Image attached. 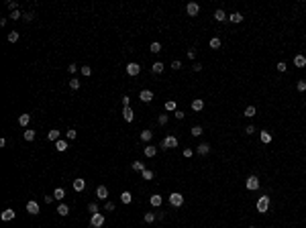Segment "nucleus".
Listing matches in <instances>:
<instances>
[{"mask_svg": "<svg viewBox=\"0 0 306 228\" xmlns=\"http://www.w3.org/2000/svg\"><path fill=\"white\" fill-rule=\"evenodd\" d=\"M170 204L174 206V208H180V206L184 204V196H182V194H178V191L170 194Z\"/></svg>", "mask_w": 306, "mask_h": 228, "instance_id": "1", "label": "nucleus"}, {"mask_svg": "<svg viewBox=\"0 0 306 228\" xmlns=\"http://www.w3.org/2000/svg\"><path fill=\"white\" fill-rule=\"evenodd\" d=\"M267 208H269V198H267V196H261V198L257 200V212L265 214Z\"/></svg>", "mask_w": 306, "mask_h": 228, "instance_id": "2", "label": "nucleus"}, {"mask_svg": "<svg viewBox=\"0 0 306 228\" xmlns=\"http://www.w3.org/2000/svg\"><path fill=\"white\" fill-rule=\"evenodd\" d=\"M102 224H104V216H102L100 212L92 214V218H90V226H92V228H100Z\"/></svg>", "mask_w": 306, "mask_h": 228, "instance_id": "3", "label": "nucleus"}, {"mask_svg": "<svg viewBox=\"0 0 306 228\" xmlns=\"http://www.w3.org/2000/svg\"><path fill=\"white\" fill-rule=\"evenodd\" d=\"M174 147H178V139L175 136H165L161 141V149H174Z\"/></svg>", "mask_w": 306, "mask_h": 228, "instance_id": "4", "label": "nucleus"}, {"mask_svg": "<svg viewBox=\"0 0 306 228\" xmlns=\"http://www.w3.org/2000/svg\"><path fill=\"white\" fill-rule=\"evenodd\" d=\"M139 71H141V65H139V63H129V65H126V73H129V75H131V78H135V75H139Z\"/></svg>", "mask_w": 306, "mask_h": 228, "instance_id": "5", "label": "nucleus"}, {"mask_svg": "<svg viewBox=\"0 0 306 228\" xmlns=\"http://www.w3.org/2000/svg\"><path fill=\"white\" fill-rule=\"evenodd\" d=\"M257 187H259V179H257V175H249V177H247V189L255 191Z\"/></svg>", "mask_w": 306, "mask_h": 228, "instance_id": "6", "label": "nucleus"}, {"mask_svg": "<svg viewBox=\"0 0 306 228\" xmlns=\"http://www.w3.org/2000/svg\"><path fill=\"white\" fill-rule=\"evenodd\" d=\"M15 216H16V214H15V210H12V208H6V210H4V212L0 214V218L4 220V222H10V220L15 218Z\"/></svg>", "mask_w": 306, "mask_h": 228, "instance_id": "7", "label": "nucleus"}, {"mask_svg": "<svg viewBox=\"0 0 306 228\" xmlns=\"http://www.w3.org/2000/svg\"><path fill=\"white\" fill-rule=\"evenodd\" d=\"M186 12H188L190 16H196V15H198V12H200V6L196 4V2H190V4L186 6Z\"/></svg>", "mask_w": 306, "mask_h": 228, "instance_id": "8", "label": "nucleus"}, {"mask_svg": "<svg viewBox=\"0 0 306 228\" xmlns=\"http://www.w3.org/2000/svg\"><path fill=\"white\" fill-rule=\"evenodd\" d=\"M139 98H141V102H151V100H153V92H151V90H141Z\"/></svg>", "mask_w": 306, "mask_h": 228, "instance_id": "9", "label": "nucleus"}, {"mask_svg": "<svg viewBox=\"0 0 306 228\" xmlns=\"http://www.w3.org/2000/svg\"><path fill=\"white\" fill-rule=\"evenodd\" d=\"M27 212H29V214H33V216H35V214H39V204L31 200L29 204H27Z\"/></svg>", "mask_w": 306, "mask_h": 228, "instance_id": "10", "label": "nucleus"}, {"mask_svg": "<svg viewBox=\"0 0 306 228\" xmlns=\"http://www.w3.org/2000/svg\"><path fill=\"white\" fill-rule=\"evenodd\" d=\"M72 185H73V189H76V191H84V187H86V181L78 177V179H73Z\"/></svg>", "mask_w": 306, "mask_h": 228, "instance_id": "11", "label": "nucleus"}, {"mask_svg": "<svg viewBox=\"0 0 306 228\" xmlns=\"http://www.w3.org/2000/svg\"><path fill=\"white\" fill-rule=\"evenodd\" d=\"M122 118H125L126 122H131L133 118H135V114H133V110H131V108H129V106H126L125 110H122Z\"/></svg>", "mask_w": 306, "mask_h": 228, "instance_id": "12", "label": "nucleus"}, {"mask_svg": "<svg viewBox=\"0 0 306 228\" xmlns=\"http://www.w3.org/2000/svg\"><path fill=\"white\" fill-rule=\"evenodd\" d=\"M96 196H98L100 200H106V198H108V189L104 187V185H100V187L96 189Z\"/></svg>", "mask_w": 306, "mask_h": 228, "instance_id": "13", "label": "nucleus"}, {"mask_svg": "<svg viewBox=\"0 0 306 228\" xmlns=\"http://www.w3.org/2000/svg\"><path fill=\"white\" fill-rule=\"evenodd\" d=\"M294 65H296V67H304L306 65V57L304 55H296V57H294Z\"/></svg>", "mask_w": 306, "mask_h": 228, "instance_id": "14", "label": "nucleus"}, {"mask_svg": "<svg viewBox=\"0 0 306 228\" xmlns=\"http://www.w3.org/2000/svg\"><path fill=\"white\" fill-rule=\"evenodd\" d=\"M29 122H31V114H20L19 116V124L20 126H27Z\"/></svg>", "mask_w": 306, "mask_h": 228, "instance_id": "15", "label": "nucleus"}, {"mask_svg": "<svg viewBox=\"0 0 306 228\" xmlns=\"http://www.w3.org/2000/svg\"><path fill=\"white\" fill-rule=\"evenodd\" d=\"M131 200H133L131 191H122V194H121V202H122V204H131Z\"/></svg>", "mask_w": 306, "mask_h": 228, "instance_id": "16", "label": "nucleus"}, {"mask_svg": "<svg viewBox=\"0 0 306 228\" xmlns=\"http://www.w3.org/2000/svg\"><path fill=\"white\" fill-rule=\"evenodd\" d=\"M151 71H153V73H161V71H163V63H161V61H155L153 65H151Z\"/></svg>", "mask_w": 306, "mask_h": 228, "instance_id": "17", "label": "nucleus"}, {"mask_svg": "<svg viewBox=\"0 0 306 228\" xmlns=\"http://www.w3.org/2000/svg\"><path fill=\"white\" fill-rule=\"evenodd\" d=\"M202 108H204V102L200 100V98H196L194 102H192V110H196V112H198V110H202Z\"/></svg>", "mask_w": 306, "mask_h": 228, "instance_id": "18", "label": "nucleus"}, {"mask_svg": "<svg viewBox=\"0 0 306 228\" xmlns=\"http://www.w3.org/2000/svg\"><path fill=\"white\" fill-rule=\"evenodd\" d=\"M57 214H59V216H68V214H69V208H68L65 204H59V206H57Z\"/></svg>", "mask_w": 306, "mask_h": 228, "instance_id": "19", "label": "nucleus"}, {"mask_svg": "<svg viewBox=\"0 0 306 228\" xmlns=\"http://www.w3.org/2000/svg\"><path fill=\"white\" fill-rule=\"evenodd\" d=\"M208 151H210L208 143H200V145H198V153H200V155H206Z\"/></svg>", "mask_w": 306, "mask_h": 228, "instance_id": "20", "label": "nucleus"}, {"mask_svg": "<svg viewBox=\"0 0 306 228\" xmlns=\"http://www.w3.org/2000/svg\"><path fill=\"white\" fill-rule=\"evenodd\" d=\"M55 149H57L59 153H63V151L68 149V143H65V141H61V139H59V141L55 143Z\"/></svg>", "mask_w": 306, "mask_h": 228, "instance_id": "21", "label": "nucleus"}, {"mask_svg": "<svg viewBox=\"0 0 306 228\" xmlns=\"http://www.w3.org/2000/svg\"><path fill=\"white\" fill-rule=\"evenodd\" d=\"M151 139H153V132H151V131H143V132H141V141L149 143Z\"/></svg>", "mask_w": 306, "mask_h": 228, "instance_id": "22", "label": "nucleus"}, {"mask_svg": "<svg viewBox=\"0 0 306 228\" xmlns=\"http://www.w3.org/2000/svg\"><path fill=\"white\" fill-rule=\"evenodd\" d=\"M149 202H151V206H155V208H157V206H161V202H163V200H161V196H151Z\"/></svg>", "mask_w": 306, "mask_h": 228, "instance_id": "23", "label": "nucleus"}, {"mask_svg": "<svg viewBox=\"0 0 306 228\" xmlns=\"http://www.w3.org/2000/svg\"><path fill=\"white\" fill-rule=\"evenodd\" d=\"M63 196H65V191H63L61 187H57V189H55V191H53V198H55V200H59V202H61V200H63Z\"/></svg>", "mask_w": 306, "mask_h": 228, "instance_id": "24", "label": "nucleus"}, {"mask_svg": "<svg viewBox=\"0 0 306 228\" xmlns=\"http://www.w3.org/2000/svg\"><path fill=\"white\" fill-rule=\"evenodd\" d=\"M214 19L219 20V23H223V20L227 19V15H224V10H216V12H214Z\"/></svg>", "mask_w": 306, "mask_h": 228, "instance_id": "25", "label": "nucleus"}, {"mask_svg": "<svg viewBox=\"0 0 306 228\" xmlns=\"http://www.w3.org/2000/svg\"><path fill=\"white\" fill-rule=\"evenodd\" d=\"M6 39H8L10 43H16V41H19V33H16V31H12V33H8V37H6Z\"/></svg>", "mask_w": 306, "mask_h": 228, "instance_id": "26", "label": "nucleus"}, {"mask_svg": "<svg viewBox=\"0 0 306 228\" xmlns=\"http://www.w3.org/2000/svg\"><path fill=\"white\" fill-rule=\"evenodd\" d=\"M228 19L233 20V23H241V20H243V16H241V12H233V15L228 16Z\"/></svg>", "mask_w": 306, "mask_h": 228, "instance_id": "27", "label": "nucleus"}, {"mask_svg": "<svg viewBox=\"0 0 306 228\" xmlns=\"http://www.w3.org/2000/svg\"><path fill=\"white\" fill-rule=\"evenodd\" d=\"M49 141H59V131H49Z\"/></svg>", "mask_w": 306, "mask_h": 228, "instance_id": "28", "label": "nucleus"}, {"mask_svg": "<svg viewBox=\"0 0 306 228\" xmlns=\"http://www.w3.org/2000/svg\"><path fill=\"white\" fill-rule=\"evenodd\" d=\"M155 153H157L155 147H145V155L147 157H155Z\"/></svg>", "mask_w": 306, "mask_h": 228, "instance_id": "29", "label": "nucleus"}, {"mask_svg": "<svg viewBox=\"0 0 306 228\" xmlns=\"http://www.w3.org/2000/svg\"><path fill=\"white\" fill-rule=\"evenodd\" d=\"M23 136H24V141H33L35 139V131H24Z\"/></svg>", "mask_w": 306, "mask_h": 228, "instance_id": "30", "label": "nucleus"}, {"mask_svg": "<svg viewBox=\"0 0 306 228\" xmlns=\"http://www.w3.org/2000/svg\"><path fill=\"white\" fill-rule=\"evenodd\" d=\"M219 47H220V39H219V37L210 39V49H219Z\"/></svg>", "mask_w": 306, "mask_h": 228, "instance_id": "31", "label": "nucleus"}, {"mask_svg": "<svg viewBox=\"0 0 306 228\" xmlns=\"http://www.w3.org/2000/svg\"><path fill=\"white\" fill-rule=\"evenodd\" d=\"M133 169L135 171H145V167H143L141 161H133Z\"/></svg>", "mask_w": 306, "mask_h": 228, "instance_id": "32", "label": "nucleus"}, {"mask_svg": "<svg viewBox=\"0 0 306 228\" xmlns=\"http://www.w3.org/2000/svg\"><path fill=\"white\" fill-rule=\"evenodd\" d=\"M200 135H202V126H198V124L192 126V136H200Z\"/></svg>", "mask_w": 306, "mask_h": 228, "instance_id": "33", "label": "nucleus"}, {"mask_svg": "<svg viewBox=\"0 0 306 228\" xmlns=\"http://www.w3.org/2000/svg\"><path fill=\"white\" fill-rule=\"evenodd\" d=\"M155 218H157V216H155L153 212H147V214H145V222H147V224H151V222H153Z\"/></svg>", "mask_w": 306, "mask_h": 228, "instance_id": "34", "label": "nucleus"}, {"mask_svg": "<svg viewBox=\"0 0 306 228\" xmlns=\"http://www.w3.org/2000/svg\"><path fill=\"white\" fill-rule=\"evenodd\" d=\"M245 116H247V118H253V116H255V106H249L247 110H245Z\"/></svg>", "mask_w": 306, "mask_h": 228, "instance_id": "35", "label": "nucleus"}, {"mask_svg": "<svg viewBox=\"0 0 306 228\" xmlns=\"http://www.w3.org/2000/svg\"><path fill=\"white\" fill-rule=\"evenodd\" d=\"M141 173H143V179H147V181H149V179H153V171L145 169V171H141Z\"/></svg>", "mask_w": 306, "mask_h": 228, "instance_id": "36", "label": "nucleus"}, {"mask_svg": "<svg viewBox=\"0 0 306 228\" xmlns=\"http://www.w3.org/2000/svg\"><path fill=\"white\" fill-rule=\"evenodd\" d=\"M165 110H175V102H174V100H167V102H165Z\"/></svg>", "mask_w": 306, "mask_h": 228, "instance_id": "37", "label": "nucleus"}, {"mask_svg": "<svg viewBox=\"0 0 306 228\" xmlns=\"http://www.w3.org/2000/svg\"><path fill=\"white\" fill-rule=\"evenodd\" d=\"M296 88H298V92H306V80H300Z\"/></svg>", "mask_w": 306, "mask_h": 228, "instance_id": "38", "label": "nucleus"}, {"mask_svg": "<svg viewBox=\"0 0 306 228\" xmlns=\"http://www.w3.org/2000/svg\"><path fill=\"white\" fill-rule=\"evenodd\" d=\"M161 51V45L159 43H151V53H159Z\"/></svg>", "mask_w": 306, "mask_h": 228, "instance_id": "39", "label": "nucleus"}, {"mask_svg": "<svg viewBox=\"0 0 306 228\" xmlns=\"http://www.w3.org/2000/svg\"><path fill=\"white\" fill-rule=\"evenodd\" d=\"M272 141V135L269 132H261V143H269Z\"/></svg>", "mask_w": 306, "mask_h": 228, "instance_id": "40", "label": "nucleus"}, {"mask_svg": "<svg viewBox=\"0 0 306 228\" xmlns=\"http://www.w3.org/2000/svg\"><path fill=\"white\" fill-rule=\"evenodd\" d=\"M69 88H72V90H78L80 82H78V80H69Z\"/></svg>", "mask_w": 306, "mask_h": 228, "instance_id": "41", "label": "nucleus"}, {"mask_svg": "<svg viewBox=\"0 0 306 228\" xmlns=\"http://www.w3.org/2000/svg\"><path fill=\"white\" fill-rule=\"evenodd\" d=\"M76 136H78V132L73 131V128H69V131H68V139H69V141H73Z\"/></svg>", "mask_w": 306, "mask_h": 228, "instance_id": "42", "label": "nucleus"}, {"mask_svg": "<svg viewBox=\"0 0 306 228\" xmlns=\"http://www.w3.org/2000/svg\"><path fill=\"white\" fill-rule=\"evenodd\" d=\"M277 69H280V71H286V69H288V63L286 61H280V63H277Z\"/></svg>", "mask_w": 306, "mask_h": 228, "instance_id": "43", "label": "nucleus"}, {"mask_svg": "<svg viewBox=\"0 0 306 228\" xmlns=\"http://www.w3.org/2000/svg\"><path fill=\"white\" fill-rule=\"evenodd\" d=\"M82 73H84V75H90V73H92V67H90V65H84V67H82Z\"/></svg>", "mask_w": 306, "mask_h": 228, "instance_id": "44", "label": "nucleus"}, {"mask_svg": "<svg viewBox=\"0 0 306 228\" xmlns=\"http://www.w3.org/2000/svg\"><path fill=\"white\" fill-rule=\"evenodd\" d=\"M255 131H257V128H255V126H253V124H249L247 128H245V132H247V135H253V132H255Z\"/></svg>", "mask_w": 306, "mask_h": 228, "instance_id": "45", "label": "nucleus"}, {"mask_svg": "<svg viewBox=\"0 0 306 228\" xmlns=\"http://www.w3.org/2000/svg\"><path fill=\"white\" fill-rule=\"evenodd\" d=\"M20 16H23V15H20V10H15V12L10 15V19H12V20H16V19H20Z\"/></svg>", "mask_w": 306, "mask_h": 228, "instance_id": "46", "label": "nucleus"}, {"mask_svg": "<svg viewBox=\"0 0 306 228\" xmlns=\"http://www.w3.org/2000/svg\"><path fill=\"white\" fill-rule=\"evenodd\" d=\"M159 124H167V114H159Z\"/></svg>", "mask_w": 306, "mask_h": 228, "instance_id": "47", "label": "nucleus"}, {"mask_svg": "<svg viewBox=\"0 0 306 228\" xmlns=\"http://www.w3.org/2000/svg\"><path fill=\"white\" fill-rule=\"evenodd\" d=\"M88 210H90L92 214H98V206L96 204H90V206H88Z\"/></svg>", "mask_w": 306, "mask_h": 228, "instance_id": "48", "label": "nucleus"}, {"mask_svg": "<svg viewBox=\"0 0 306 228\" xmlns=\"http://www.w3.org/2000/svg\"><path fill=\"white\" fill-rule=\"evenodd\" d=\"M129 102H131V98H129V96H122V106H129Z\"/></svg>", "mask_w": 306, "mask_h": 228, "instance_id": "49", "label": "nucleus"}, {"mask_svg": "<svg viewBox=\"0 0 306 228\" xmlns=\"http://www.w3.org/2000/svg\"><path fill=\"white\" fill-rule=\"evenodd\" d=\"M186 116V114H184V112H182V110H175V118H178V120H182V118H184Z\"/></svg>", "mask_w": 306, "mask_h": 228, "instance_id": "50", "label": "nucleus"}, {"mask_svg": "<svg viewBox=\"0 0 306 228\" xmlns=\"http://www.w3.org/2000/svg\"><path fill=\"white\" fill-rule=\"evenodd\" d=\"M68 69H69L72 73H76V69H78V65H76V63H69V65H68Z\"/></svg>", "mask_w": 306, "mask_h": 228, "instance_id": "51", "label": "nucleus"}, {"mask_svg": "<svg viewBox=\"0 0 306 228\" xmlns=\"http://www.w3.org/2000/svg\"><path fill=\"white\" fill-rule=\"evenodd\" d=\"M186 55H188L190 59H194L196 57V51H194V49H188V53H186Z\"/></svg>", "mask_w": 306, "mask_h": 228, "instance_id": "52", "label": "nucleus"}, {"mask_svg": "<svg viewBox=\"0 0 306 228\" xmlns=\"http://www.w3.org/2000/svg\"><path fill=\"white\" fill-rule=\"evenodd\" d=\"M6 6H8V8L12 10V12H15V10H19V8H16V2H8V4H6Z\"/></svg>", "mask_w": 306, "mask_h": 228, "instance_id": "53", "label": "nucleus"}, {"mask_svg": "<svg viewBox=\"0 0 306 228\" xmlns=\"http://www.w3.org/2000/svg\"><path fill=\"white\" fill-rule=\"evenodd\" d=\"M104 208H106L108 212H112V210H114V204H112V202H106V206H104Z\"/></svg>", "mask_w": 306, "mask_h": 228, "instance_id": "54", "label": "nucleus"}, {"mask_svg": "<svg viewBox=\"0 0 306 228\" xmlns=\"http://www.w3.org/2000/svg\"><path fill=\"white\" fill-rule=\"evenodd\" d=\"M171 67H174V69H180L182 63H180V61H174V63H171Z\"/></svg>", "mask_w": 306, "mask_h": 228, "instance_id": "55", "label": "nucleus"}, {"mask_svg": "<svg viewBox=\"0 0 306 228\" xmlns=\"http://www.w3.org/2000/svg\"><path fill=\"white\" fill-rule=\"evenodd\" d=\"M53 202V196H45V204H51Z\"/></svg>", "mask_w": 306, "mask_h": 228, "instance_id": "56", "label": "nucleus"}, {"mask_svg": "<svg viewBox=\"0 0 306 228\" xmlns=\"http://www.w3.org/2000/svg\"><path fill=\"white\" fill-rule=\"evenodd\" d=\"M202 69V63H194V71H200Z\"/></svg>", "mask_w": 306, "mask_h": 228, "instance_id": "57", "label": "nucleus"}, {"mask_svg": "<svg viewBox=\"0 0 306 228\" xmlns=\"http://www.w3.org/2000/svg\"><path fill=\"white\" fill-rule=\"evenodd\" d=\"M33 16H35L33 12H27V15H24V19H27V20H33Z\"/></svg>", "mask_w": 306, "mask_h": 228, "instance_id": "58", "label": "nucleus"}, {"mask_svg": "<svg viewBox=\"0 0 306 228\" xmlns=\"http://www.w3.org/2000/svg\"><path fill=\"white\" fill-rule=\"evenodd\" d=\"M184 157H192V149H186L184 151Z\"/></svg>", "mask_w": 306, "mask_h": 228, "instance_id": "59", "label": "nucleus"}, {"mask_svg": "<svg viewBox=\"0 0 306 228\" xmlns=\"http://www.w3.org/2000/svg\"><path fill=\"white\" fill-rule=\"evenodd\" d=\"M249 228H255V226H249Z\"/></svg>", "mask_w": 306, "mask_h": 228, "instance_id": "60", "label": "nucleus"}]
</instances>
